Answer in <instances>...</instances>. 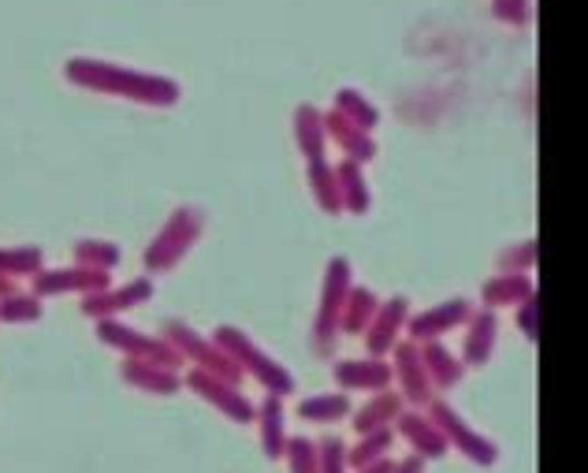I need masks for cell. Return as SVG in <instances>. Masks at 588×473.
<instances>
[{
  "label": "cell",
  "mask_w": 588,
  "mask_h": 473,
  "mask_svg": "<svg viewBox=\"0 0 588 473\" xmlns=\"http://www.w3.org/2000/svg\"><path fill=\"white\" fill-rule=\"evenodd\" d=\"M429 418L436 421V429L443 432V440H448V448H454L459 455H466L473 466H496L499 462V448L496 440L480 437L473 425H466V418H462L454 406L448 403H429Z\"/></svg>",
  "instance_id": "cell-1"
},
{
  "label": "cell",
  "mask_w": 588,
  "mask_h": 473,
  "mask_svg": "<svg viewBox=\"0 0 588 473\" xmlns=\"http://www.w3.org/2000/svg\"><path fill=\"white\" fill-rule=\"evenodd\" d=\"M283 459L291 462V473H317V443L302 440V437H287Z\"/></svg>",
  "instance_id": "cell-16"
},
{
  "label": "cell",
  "mask_w": 588,
  "mask_h": 473,
  "mask_svg": "<svg viewBox=\"0 0 588 473\" xmlns=\"http://www.w3.org/2000/svg\"><path fill=\"white\" fill-rule=\"evenodd\" d=\"M336 381L343 387H365V392H384L392 384V369L376 358H365V362H343L336 365Z\"/></svg>",
  "instance_id": "cell-7"
},
{
  "label": "cell",
  "mask_w": 588,
  "mask_h": 473,
  "mask_svg": "<svg viewBox=\"0 0 588 473\" xmlns=\"http://www.w3.org/2000/svg\"><path fill=\"white\" fill-rule=\"evenodd\" d=\"M425 373H429V381H436L440 387H451L462 381V365L454 362L443 347H429V354H425Z\"/></svg>",
  "instance_id": "cell-13"
},
{
  "label": "cell",
  "mask_w": 588,
  "mask_h": 473,
  "mask_svg": "<svg viewBox=\"0 0 588 473\" xmlns=\"http://www.w3.org/2000/svg\"><path fill=\"white\" fill-rule=\"evenodd\" d=\"M261 421V443H264V455L269 459H283V448H287V429H283V403L280 395H269L258 410Z\"/></svg>",
  "instance_id": "cell-8"
},
{
  "label": "cell",
  "mask_w": 588,
  "mask_h": 473,
  "mask_svg": "<svg viewBox=\"0 0 588 473\" xmlns=\"http://www.w3.org/2000/svg\"><path fill=\"white\" fill-rule=\"evenodd\" d=\"M403 314H406V306L403 302H392V306L381 314V325H376V333H369V351L373 354H384V351H392V339L398 333V325H403Z\"/></svg>",
  "instance_id": "cell-14"
},
{
  "label": "cell",
  "mask_w": 588,
  "mask_h": 473,
  "mask_svg": "<svg viewBox=\"0 0 588 473\" xmlns=\"http://www.w3.org/2000/svg\"><path fill=\"white\" fill-rule=\"evenodd\" d=\"M395 358H398L395 365H398V387H403V399L406 403H417V406L432 403V381H429V373H425L417 347L414 344L398 347Z\"/></svg>",
  "instance_id": "cell-5"
},
{
  "label": "cell",
  "mask_w": 588,
  "mask_h": 473,
  "mask_svg": "<svg viewBox=\"0 0 588 473\" xmlns=\"http://www.w3.org/2000/svg\"><path fill=\"white\" fill-rule=\"evenodd\" d=\"M317 473H350L347 443L339 437H325L317 443Z\"/></svg>",
  "instance_id": "cell-15"
},
{
  "label": "cell",
  "mask_w": 588,
  "mask_h": 473,
  "mask_svg": "<svg viewBox=\"0 0 588 473\" xmlns=\"http://www.w3.org/2000/svg\"><path fill=\"white\" fill-rule=\"evenodd\" d=\"M191 387L202 399H208L216 406V410H224L227 418L231 421H239V425H246V421H258V410H253L250 403H246V395L235 387L231 381H220V376H213V373H202V369H194L191 373Z\"/></svg>",
  "instance_id": "cell-3"
},
{
  "label": "cell",
  "mask_w": 588,
  "mask_h": 473,
  "mask_svg": "<svg viewBox=\"0 0 588 473\" xmlns=\"http://www.w3.org/2000/svg\"><path fill=\"white\" fill-rule=\"evenodd\" d=\"M392 473H425V459H421V455H410V459L395 462Z\"/></svg>",
  "instance_id": "cell-19"
},
{
  "label": "cell",
  "mask_w": 588,
  "mask_h": 473,
  "mask_svg": "<svg viewBox=\"0 0 588 473\" xmlns=\"http://www.w3.org/2000/svg\"><path fill=\"white\" fill-rule=\"evenodd\" d=\"M491 344H496V317L480 314L473 320V333L466 339V362L470 365H485L491 354Z\"/></svg>",
  "instance_id": "cell-11"
},
{
  "label": "cell",
  "mask_w": 588,
  "mask_h": 473,
  "mask_svg": "<svg viewBox=\"0 0 588 473\" xmlns=\"http://www.w3.org/2000/svg\"><path fill=\"white\" fill-rule=\"evenodd\" d=\"M395 425H398V432L414 443V455H421L425 462L443 459L451 451L448 440H443V432L436 429V421L429 418V414H425V418L421 414H398Z\"/></svg>",
  "instance_id": "cell-4"
},
{
  "label": "cell",
  "mask_w": 588,
  "mask_h": 473,
  "mask_svg": "<svg viewBox=\"0 0 588 473\" xmlns=\"http://www.w3.org/2000/svg\"><path fill=\"white\" fill-rule=\"evenodd\" d=\"M466 314H470L466 302H451V306H440V309H432V314L417 317L414 328H410V336L414 339H432V336L448 333L451 325H459V320L466 317Z\"/></svg>",
  "instance_id": "cell-10"
},
{
  "label": "cell",
  "mask_w": 588,
  "mask_h": 473,
  "mask_svg": "<svg viewBox=\"0 0 588 473\" xmlns=\"http://www.w3.org/2000/svg\"><path fill=\"white\" fill-rule=\"evenodd\" d=\"M395 440V429H376V432H362V443L358 448H347V466L350 470H365L373 462L387 459V448Z\"/></svg>",
  "instance_id": "cell-9"
},
{
  "label": "cell",
  "mask_w": 588,
  "mask_h": 473,
  "mask_svg": "<svg viewBox=\"0 0 588 473\" xmlns=\"http://www.w3.org/2000/svg\"><path fill=\"white\" fill-rule=\"evenodd\" d=\"M350 414V399L343 392L339 395H317V399H306L298 403V418L306 421H339Z\"/></svg>",
  "instance_id": "cell-12"
},
{
  "label": "cell",
  "mask_w": 588,
  "mask_h": 473,
  "mask_svg": "<svg viewBox=\"0 0 588 473\" xmlns=\"http://www.w3.org/2000/svg\"><path fill=\"white\" fill-rule=\"evenodd\" d=\"M216 339H220L227 351L235 354V365H239V369H250V373L258 376V381L269 387L272 395H280V399H283V395L294 392V381H291L287 369H280L276 362H272V358H264L258 347L250 344V339H242L239 333H231V328H224V333L216 336Z\"/></svg>",
  "instance_id": "cell-2"
},
{
  "label": "cell",
  "mask_w": 588,
  "mask_h": 473,
  "mask_svg": "<svg viewBox=\"0 0 588 473\" xmlns=\"http://www.w3.org/2000/svg\"><path fill=\"white\" fill-rule=\"evenodd\" d=\"M403 395L398 392H381L376 395L373 403H365L362 410L354 414V432L358 437H362V432H376V429H392V421L398 418V414H403Z\"/></svg>",
  "instance_id": "cell-6"
},
{
  "label": "cell",
  "mask_w": 588,
  "mask_h": 473,
  "mask_svg": "<svg viewBox=\"0 0 588 473\" xmlns=\"http://www.w3.org/2000/svg\"><path fill=\"white\" fill-rule=\"evenodd\" d=\"M395 470V462L392 459H381V462H373V466H365V470H358V473H392Z\"/></svg>",
  "instance_id": "cell-20"
},
{
  "label": "cell",
  "mask_w": 588,
  "mask_h": 473,
  "mask_svg": "<svg viewBox=\"0 0 588 473\" xmlns=\"http://www.w3.org/2000/svg\"><path fill=\"white\" fill-rule=\"evenodd\" d=\"M127 376H131L135 384L146 387V392H157V395H172L176 387H179V381H176L172 373H168V369H142V365H131Z\"/></svg>",
  "instance_id": "cell-17"
},
{
  "label": "cell",
  "mask_w": 588,
  "mask_h": 473,
  "mask_svg": "<svg viewBox=\"0 0 588 473\" xmlns=\"http://www.w3.org/2000/svg\"><path fill=\"white\" fill-rule=\"evenodd\" d=\"M529 299V283L521 277H502L496 283H488V302L491 306H502V302H518Z\"/></svg>",
  "instance_id": "cell-18"
}]
</instances>
